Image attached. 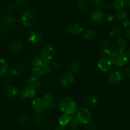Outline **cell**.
<instances>
[{
  "mask_svg": "<svg viewBox=\"0 0 130 130\" xmlns=\"http://www.w3.org/2000/svg\"><path fill=\"white\" fill-rule=\"evenodd\" d=\"M67 32L72 35H77L84 31V28L78 23L72 22L67 25Z\"/></svg>",
  "mask_w": 130,
  "mask_h": 130,
  "instance_id": "cell-10",
  "label": "cell"
},
{
  "mask_svg": "<svg viewBox=\"0 0 130 130\" xmlns=\"http://www.w3.org/2000/svg\"><path fill=\"white\" fill-rule=\"evenodd\" d=\"M96 33L94 29H89L85 32L84 34V38L87 41H91L96 38Z\"/></svg>",
  "mask_w": 130,
  "mask_h": 130,
  "instance_id": "cell-28",
  "label": "cell"
},
{
  "mask_svg": "<svg viewBox=\"0 0 130 130\" xmlns=\"http://www.w3.org/2000/svg\"><path fill=\"white\" fill-rule=\"evenodd\" d=\"M28 41L32 44L39 45L43 43V38L39 33L35 31H32L29 33Z\"/></svg>",
  "mask_w": 130,
  "mask_h": 130,
  "instance_id": "cell-13",
  "label": "cell"
},
{
  "mask_svg": "<svg viewBox=\"0 0 130 130\" xmlns=\"http://www.w3.org/2000/svg\"><path fill=\"white\" fill-rule=\"evenodd\" d=\"M108 34L111 38H117L121 34V28L118 25H113L108 31Z\"/></svg>",
  "mask_w": 130,
  "mask_h": 130,
  "instance_id": "cell-19",
  "label": "cell"
},
{
  "mask_svg": "<svg viewBox=\"0 0 130 130\" xmlns=\"http://www.w3.org/2000/svg\"><path fill=\"white\" fill-rule=\"evenodd\" d=\"M41 84V83L40 80L38 77H36V76H32L27 81V86L31 87L34 88L35 89L39 88L40 87Z\"/></svg>",
  "mask_w": 130,
  "mask_h": 130,
  "instance_id": "cell-21",
  "label": "cell"
},
{
  "mask_svg": "<svg viewBox=\"0 0 130 130\" xmlns=\"http://www.w3.org/2000/svg\"><path fill=\"white\" fill-rule=\"evenodd\" d=\"M86 103L91 107H96L99 103V99L95 95H90L86 98Z\"/></svg>",
  "mask_w": 130,
  "mask_h": 130,
  "instance_id": "cell-25",
  "label": "cell"
},
{
  "mask_svg": "<svg viewBox=\"0 0 130 130\" xmlns=\"http://www.w3.org/2000/svg\"><path fill=\"white\" fill-rule=\"evenodd\" d=\"M114 16H112V15H110V14L105 15V19H107L108 21H111V20H112L113 19H114Z\"/></svg>",
  "mask_w": 130,
  "mask_h": 130,
  "instance_id": "cell-41",
  "label": "cell"
},
{
  "mask_svg": "<svg viewBox=\"0 0 130 130\" xmlns=\"http://www.w3.org/2000/svg\"><path fill=\"white\" fill-rule=\"evenodd\" d=\"M72 117L71 115L67 114H63L59 117L58 119V122H59L60 125L61 126H67L69 124L71 121L72 120Z\"/></svg>",
  "mask_w": 130,
  "mask_h": 130,
  "instance_id": "cell-23",
  "label": "cell"
},
{
  "mask_svg": "<svg viewBox=\"0 0 130 130\" xmlns=\"http://www.w3.org/2000/svg\"><path fill=\"white\" fill-rule=\"evenodd\" d=\"M91 113L89 109L85 107H83L78 110L76 113V119L79 123L87 124L91 121Z\"/></svg>",
  "mask_w": 130,
  "mask_h": 130,
  "instance_id": "cell-4",
  "label": "cell"
},
{
  "mask_svg": "<svg viewBox=\"0 0 130 130\" xmlns=\"http://www.w3.org/2000/svg\"><path fill=\"white\" fill-rule=\"evenodd\" d=\"M124 76L123 74L118 71H112L108 75L107 80L112 84H118L123 81Z\"/></svg>",
  "mask_w": 130,
  "mask_h": 130,
  "instance_id": "cell-11",
  "label": "cell"
},
{
  "mask_svg": "<svg viewBox=\"0 0 130 130\" xmlns=\"http://www.w3.org/2000/svg\"><path fill=\"white\" fill-rule=\"evenodd\" d=\"M74 76L71 73H63L59 78V83L62 86L67 87L72 85L74 82Z\"/></svg>",
  "mask_w": 130,
  "mask_h": 130,
  "instance_id": "cell-7",
  "label": "cell"
},
{
  "mask_svg": "<svg viewBox=\"0 0 130 130\" xmlns=\"http://www.w3.org/2000/svg\"><path fill=\"white\" fill-rule=\"evenodd\" d=\"M58 106H59L60 110L63 113L69 115L74 114L77 111V106L76 101L72 98H68V97L63 98L60 99L58 103Z\"/></svg>",
  "mask_w": 130,
  "mask_h": 130,
  "instance_id": "cell-1",
  "label": "cell"
},
{
  "mask_svg": "<svg viewBox=\"0 0 130 130\" xmlns=\"http://www.w3.org/2000/svg\"><path fill=\"white\" fill-rule=\"evenodd\" d=\"M54 130H65V129L63 128V127H61V126H58V127H56Z\"/></svg>",
  "mask_w": 130,
  "mask_h": 130,
  "instance_id": "cell-46",
  "label": "cell"
},
{
  "mask_svg": "<svg viewBox=\"0 0 130 130\" xmlns=\"http://www.w3.org/2000/svg\"><path fill=\"white\" fill-rule=\"evenodd\" d=\"M17 22V18L13 15H7L3 19V23L6 26H12Z\"/></svg>",
  "mask_w": 130,
  "mask_h": 130,
  "instance_id": "cell-26",
  "label": "cell"
},
{
  "mask_svg": "<svg viewBox=\"0 0 130 130\" xmlns=\"http://www.w3.org/2000/svg\"><path fill=\"white\" fill-rule=\"evenodd\" d=\"M23 49V45L20 42H13L9 46V50L13 54L20 53Z\"/></svg>",
  "mask_w": 130,
  "mask_h": 130,
  "instance_id": "cell-20",
  "label": "cell"
},
{
  "mask_svg": "<svg viewBox=\"0 0 130 130\" xmlns=\"http://www.w3.org/2000/svg\"><path fill=\"white\" fill-rule=\"evenodd\" d=\"M8 64L3 59L0 58V76L4 75L7 71Z\"/></svg>",
  "mask_w": 130,
  "mask_h": 130,
  "instance_id": "cell-32",
  "label": "cell"
},
{
  "mask_svg": "<svg viewBox=\"0 0 130 130\" xmlns=\"http://www.w3.org/2000/svg\"><path fill=\"white\" fill-rule=\"evenodd\" d=\"M25 68L22 64H15L10 68V74L13 76H20L24 71Z\"/></svg>",
  "mask_w": 130,
  "mask_h": 130,
  "instance_id": "cell-16",
  "label": "cell"
},
{
  "mask_svg": "<svg viewBox=\"0 0 130 130\" xmlns=\"http://www.w3.org/2000/svg\"><path fill=\"white\" fill-rule=\"evenodd\" d=\"M93 6L96 8H100L104 6V2L102 0H91Z\"/></svg>",
  "mask_w": 130,
  "mask_h": 130,
  "instance_id": "cell-35",
  "label": "cell"
},
{
  "mask_svg": "<svg viewBox=\"0 0 130 130\" xmlns=\"http://www.w3.org/2000/svg\"><path fill=\"white\" fill-rule=\"evenodd\" d=\"M68 68L72 74H77L80 71V66L76 61H71L68 65Z\"/></svg>",
  "mask_w": 130,
  "mask_h": 130,
  "instance_id": "cell-24",
  "label": "cell"
},
{
  "mask_svg": "<svg viewBox=\"0 0 130 130\" xmlns=\"http://www.w3.org/2000/svg\"><path fill=\"white\" fill-rule=\"evenodd\" d=\"M32 107L34 112H43L44 110V105L43 99L36 98L32 102Z\"/></svg>",
  "mask_w": 130,
  "mask_h": 130,
  "instance_id": "cell-18",
  "label": "cell"
},
{
  "mask_svg": "<svg viewBox=\"0 0 130 130\" xmlns=\"http://www.w3.org/2000/svg\"><path fill=\"white\" fill-rule=\"evenodd\" d=\"M105 20V15L101 10H95L91 14L90 22L94 25H99L102 24Z\"/></svg>",
  "mask_w": 130,
  "mask_h": 130,
  "instance_id": "cell-5",
  "label": "cell"
},
{
  "mask_svg": "<svg viewBox=\"0 0 130 130\" xmlns=\"http://www.w3.org/2000/svg\"><path fill=\"white\" fill-rule=\"evenodd\" d=\"M97 65L99 70L103 72H107L111 68L112 62L107 57H103L99 59Z\"/></svg>",
  "mask_w": 130,
  "mask_h": 130,
  "instance_id": "cell-12",
  "label": "cell"
},
{
  "mask_svg": "<svg viewBox=\"0 0 130 130\" xmlns=\"http://www.w3.org/2000/svg\"><path fill=\"white\" fill-rule=\"evenodd\" d=\"M116 43L117 50L124 51L128 47V43H127L126 41L123 38H119L116 41Z\"/></svg>",
  "mask_w": 130,
  "mask_h": 130,
  "instance_id": "cell-27",
  "label": "cell"
},
{
  "mask_svg": "<svg viewBox=\"0 0 130 130\" xmlns=\"http://www.w3.org/2000/svg\"><path fill=\"white\" fill-rule=\"evenodd\" d=\"M51 67L50 66V64L46 65V66L41 67V70H42V74L44 75H47L50 73L51 71Z\"/></svg>",
  "mask_w": 130,
  "mask_h": 130,
  "instance_id": "cell-37",
  "label": "cell"
},
{
  "mask_svg": "<svg viewBox=\"0 0 130 130\" xmlns=\"http://www.w3.org/2000/svg\"><path fill=\"white\" fill-rule=\"evenodd\" d=\"M110 60L112 64L116 66H122L126 64L128 61V57L124 51L114 50L110 56Z\"/></svg>",
  "mask_w": 130,
  "mask_h": 130,
  "instance_id": "cell-2",
  "label": "cell"
},
{
  "mask_svg": "<svg viewBox=\"0 0 130 130\" xmlns=\"http://www.w3.org/2000/svg\"><path fill=\"white\" fill-rule=\"evenodd\" d=\"M112 5L116 10H122L124 6V0H114Z\"/></svg>",
  "mask_w": 130,
  "mask_h": 130,
  "instance_id": "cell-31",
  "label": "cell"
},
{
  "mask_svg": "<svg viewBox=\"0 0 130 130\" xmlns=\"http://www.w3.org/2000/svg\"><path fill=\"white\" fill-rule=\"evenodd\" d=\"M44 105V109L51 110H53L56 106V99L53 94L50 93H46L43 98Z\"/></svg>",
  "mask_w": 130,
  "mask_h": 130,
  "instance_id": "cell-8",
  "label": "cell"
},
{
  "mask_svg": "<svg viewBox=\"0 0 130 130\" xmlns=\"http://www.w3.org/2000/svg\"><path fill=\"white\" fill-rule=\"evenodd\" d=\"M123 24L124 27L128 28V27L130 26V20H128V19H125V20H123Z\"/></svg>",
  "mask_w": 130,
  "mask_h": 130,
  "instance_id": "cell-38",
  "label": "cell"
},
{
  "mask_svg": "<svg viewBox=\"0 0 130 130\" xmlns=\"http://www.w3.org/2000/svg\"><path fill=\"white\" fill-rule=\"evenodd\" d=\"M32 74L33 76H36V77H39L41 76L42 74V70L41 68L38 67V66H34L32 70Z\"/></svg>",
  "mask_w": 130,
  "mask_h": 130,
  "instance_id": "cell-34",
  "label": "cell"
},
{
  "mask_svg": "<svg viewBox=\"0 0 130 130\" xmlns=\"http://www.w3.org/2000/svg\"><path fill=\"white\" fill-rule=\"evenodd\" d=\"M100 52L103 56L105 57L110 56L114 52V45L110 41H104L100 46Z\"/></svg>",
  "mask_w": 130,
  "mask_h": 130,
  "instance_id": "cell-9",
  "label": "cell"
},
{
  "mask_svg": "<svg viewBox=\"0 0 130 130\" xmlns=\"http://www.w3.org/2000/svg\"><path fill=\"white\" fill-rule=\"evenodd\" d=\"M124 6L130 7V0H124Z\"/></svg>",
  "mask_w": 130,
  "mask_h": 130,
  "instance_id": "cell-45",
  "label": "cell"
},
{
  "mask_svg": "<svg viewBox=\"0 0 130 130\" xmlns=\"http://www.w3.org/2000/svg\"><path fill=\"white\" fill-rule=\"evenodd\" d=\"M33 119L36 122H41L43 119V112H34L33 114Z\"/></svg>",
  "mask_w": 130,
  "mask_h": 130,
  "instance_id": "cell-33",
  "label": "cell"
},
{
  "mask_svg": "<svg viewBox=\"0 0 130 130\" xmlns=\"http://www.w3.org/2000/svg\"><path fill=\"white\" fill-rule=\"evenodd\" d=\"M29 119H30V115L28 113H24L20 116L19 121L21 124H25L29 121Z\"/></svg>",
  "mask_w": 130,
  "mask_h": 130,
  "instance_id": "cell-36",
  "label": "cell"
},
{
  "mask_svg": "<svg viewBox=\"0 0 130 130\" xmlns=\"http://www.w3.org/2000/svg\"><path fill=\"white\" fill-rule=\"evenodd\" d=\"M15 5L18 8L25 9L29 5L28 0H15Z\"/></svg>",
  "mask_w": 130,
  "mask_h": 130,
  "instance_id": "cell-30",
  "label": "cell"
},
{
  "mask_svg": "<svg viewBox=\"0 0 130 130\" xmlns=\"http://www.w3.org/2000/svg\"><path fill=\"white\" fill-rule=\"evenodd\" d=\"M77 6L78 10L82 13L86 12L88 10V5L85 0H79Z\"/></svg>",
  "mask_w": 130,
  "mask_h": 130,
  "instance_id": "cell-29",
  "label": "cell"
},
{
  "mask_svg": "<svg viewBox=\"0 0 130 130\" xmlns=\"http://www.w3.org/2000/svg\"><path fill=\"white\" fill-rule=\"evenodd\" d=\"M126 36L128 40H130V26L128 27L126 31Z\"/></svg>",
  "mask_w": 130,
  "mask_h": 130,
  "instance_id": "cell-42",
  "label": "cell"
},
{
  "mask_svg": "<svg viewBox=\"0 0 130 130\" xmlns=\"http://www.w3.org/2000/svg\"><path fill=\"white\" fill-rule=\"evenodd\" d=\"M36 89L29 86H27L22 90L20 93V97L22 98H34L36 96Z\"/></svg>",
  "mask_w": 130,
  "mask_h": 130,
  "instance_id": "cell-15",
  "label": "cell"
},
{
  "mask_svg": "<svg viewBox=\"0 0 130 130\" xmlns=\"http://www.w3.org/2000/svg\"><path fill=\"white\" fill-rule=\"evenodd\" d=\"M125 75L127 77H130V66H127L125 69Z\"/></svg>",
  "mask_w": 130,
  "mask_h": 130,
  "instance_id": "cell-40",
  "label": "cell"
},
{
  "mask_svg": "<svg viewBox=\"0 0 130 130\" xmlns=\"http://www.w3.org/2000/svg\"><path fill=\"white\" fill-rule=\"evenodd\" d=\"M5 95L10 98H13L16 97L19 94V90L15 87L13 85H6L3 89Z\"/></svg>",
  "mask_w": 130,
  "mask_h": 130,
  "instance_id": "cell-14",
  "label": "cell"
},
{
  "mask_svg": "<svg viewBox=\"0 0 130 130\" xmlns=\"http://www.w3.org/2000/svg\"><path fill=\"white\" fill-rule=\"evenodd\" d=\"M49 62L50 61H48V59H46L45 57L42 56L41 54L36 56L32 61V63L34 65V66H38V67L40 68L49 64Z\"/></svg>",
  "mask_w": 130,
  "mask_h": 130,
  "instance_id": "cell-17",
  "label": "cell"
},
{
  "mask_svg": "<svg viewBox=\"0 0 130 130\" xmlns=\"http://www.w3.org/2000/svg\"><path fill=\"white\" fill-rule=\"evenodd\" d=\"M41 55L45 57L46 59L50 61L55 56V47L51 44H47L42 48L41 51Z\"/></svg>",
  "mask_w": 130,
  "mask_h": 130,
  "instance_id": "cell-6",
  "label": "cell"
},
{
  "mask_svg": "<svg viewBox=\"0 0 130 130\" xmlns=\"http://www.w3.org/2000/svg\"><path fill=\"white\" fill-rule=\"evenodd\" d=\"M127 17H128V13L127 11L125 10H117L115 13H114V17L115 18L116 20H124L126 19Z\"/></svg>",
  "mask_w": 130,
  "mask_h": 130,
  "instance_id": "cell-22",
  "label": "cell"
},
{
  "mask_svg": "<svg viewBox=\"0 0 130 130\" xmlns=\"http://www.w3.org/2000/svg\"><path fill=\"white\" fill-rule=\"evenodd\" d=\"M6 33V28L4 26L0 27V33L1 34H5Z\"/></svg>",
  "mask_w": 130,
  "mask_h": 130,
  "instance_id": "cell-44",
  "label": "cell"
},
{
  "mask_svg": "<svg viewBox=\"0 0 130 130\" xmlns=\"http://www.w3.org/2000/svg\"><path fill=\"white\" fill-rule=\"evenodd\" d=\"M104 6H105V8L107 9H110L112 7V5H111L109 3H104Z\"/></svg>",
  "mask_w": 130,
  "mask_h": 130,
  "instance_id": "cell-43",
  "label": "cell"
},
{
  "mask_svg": "<svg viewBox=\"0 0 130 130\" xmlns=\"http://www.w3.org/2000/svg\"><path fill=\"white\" fill-rule=\"evenodd\" d=\"M126 56L128 57V59H130V48L128 50V52H126Z\"/></svg>",
  "mask_w": 130,
  "mask_h": 130,
  "instance_id": "cell-47",
  "label": "cell"
},
{
  "mask_svg": "<svg viewBox=\"0 0 130 130\" xmlns=\"http://www.w3.org/2000/svg\"><path fill=\"white\" fill-rule=\"evenodd\" d=\"M87 129L88 130H96V127H95V126L93 124L90 123L88 125Z\"/></svg>",
  "mask_w": 130,
  "mask_h": 130,
  "instance_id": "cell-39",
  "label": "cell"
},
{
  "mask_svg": "<svg viewBox=\"0 0 130 130\" xmlns=\"http://www.w3.org/2000/svg\"><path fill=\"white\" fill-rule=\"evenodd\" d=\"M36 14L32 10H27L23 13L20 17V22L25 28H30L35 24L36 22Z\"/></svg>",
  "mask_w": 130,
  "mask_h": 130,
  "instance_id": "cell-3",
  "label": "cell"
}]
</instances>
